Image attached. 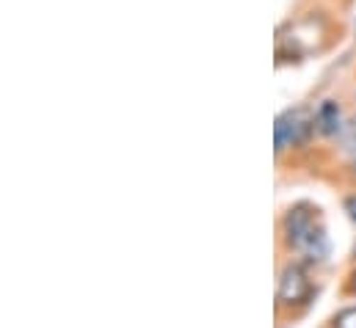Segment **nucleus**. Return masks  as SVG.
<instances>
[{
  "instance_id": "nucleus-6",
  "label": "nucleus",
  "mask_w": 356,
  "mask_h": 328,
  "mask_svg": "<svg viewBox=\"0 0 356 328\" xmlns=\"http://www.w3.org/2000/svg\"><path fill=\"white\" fill-rule=\"evenodd\" d=\"M346 213L351 215V221H356V196H348V199H346Z\"/></svg>"
},
{
  "instance_id": "nucleus-7",
  "label": "nucleus",
  "mask_w": 356,
  "mask_h": 328,
  "mask_svg": "<svg viewBox=\"0 0 356 328\" xmlns=\"http://www.w3.org/2000/svg\"><path fill=\"white\" fill-rule=\"evenodd\" d=\"M354 290H356V273H354Z\"/></svg>"
},
{
  "instance_id": "nucleus-2",
  "label": "nucleus",
  "mask_w": 356,
  "mask_h": 328,
  "mask_svg": "<svg viewBox=\"0 0 356 328\" xmlns=\"http://www.w3.org/2000/svg\"><path fill=\"white\" fill-rule=\"evenodd\" d=\"M312 130V122L301 113V110H287L276 119V127H273V136H276V152L293 147V144H304L307 136Z\"/></svg>"
},
{
  "instance_id": "nucleus-4",
  "label": "nucleus",
  "mask_w": 356,
  "mask_h": 328,
  "mask_svg": "<svg viewBox=\"0 0 356 328\" xmlns=\"http://www.w3.org/2000/svg\"><path fill=\"white\" fill-rule=\"evenodd\" d=\"M318 127L326 136H334L340 130V108H337V102H323L321 105V110H318Z\"/></svg>"
},
{
  "instance_id": "nucleus-8",
  "label": "nucleus",
  "mask_w": 356,
  "mask_h": 328,
  "mask_svg": "<svg viewBox=\"0 0 356 328\" xmlns=\"http://www.w3.org/2000/svg\"><path fill=\"white\" fill-rule=\"evenodd\" d=\"M354 254H356V246H354Z\"/></svg>"
},
{
  "instance_id": "nucleus-1",
  "label": "nucleus",
  "mask_w": 356,
  "mask_h": 328,
  "mask_svg": "<svg viewBox=\"0 0 356 328\" xmlns=\"http://www.w3.org/2000/svg\"><path fill=\"white\" fill-rule=\"evenodd\" d=\"M284 235H287L290 246L309 254L312 259L323 256V251H326V238L318 224V210L309 204L290 207V213L284 215Z\"/></svg>"
},
{
  "instance_id": "nucleus-3",
  "label": "nucleus",
  "mask_w": 356,
  "mask_h": 328,
  "mask_svg": "<svg viewBox=\"0 0 356 328\" xmlns=\"http://www.w3.org/2000/svg\"><path fill=\"white\" fill-rule=\"evenodd\" d=\"M309 293H312V284H309L304 268L301 265H287L279 276V301L284 306H298L309 298Z\"/></svg>"
},
{
  "instance_id": "nucleus-5",
  "label": "nucleus",
  "mask_w": 356,
  "mask_h": 328,
  "mask_svg": "<svg viewBox=\"0 0 356 328\" xmlns=\"http://www.w3.org/2000/svg\"><path fill=\"white\" fill-rule=\"evenodd\" d=\"M334 328H356V306L343 309V312L334 318Z\"/></svg>"
}]
</instances>
